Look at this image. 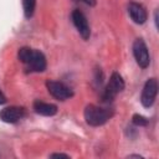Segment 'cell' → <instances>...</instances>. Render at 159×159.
<instances>
[{"label":"cell","mask_w":159,"mask_h":159,"mask_svg":"<svg viewBox=\"0 0 159 159\" xmlns=\"http://www.w3.org/2000/svg\"><path fill=\"white\" fill-rule=\"evenodd\" d=\"M17 57L27 67L29 71L42 72L46 68V57L39 50H34L30 47H21L17 52Z\"/></svg>","instance_id":"cell-1"},{"label":"cell","mask_w":159,"mask_h":159,"mask_svg":"<svg viewBox=\"0 0 159 159\" xmlns=\"http://www.w3.org/2000/svg\"><path fill=\"white\" fill-rule=\"evenodd\" d=\"M83 116L87 124L92 127H99L108 122V119L112 117V113L107 108H102L94 104H88L84 108Z\"/></svg>","instance_id":"cell-2"},{"label":"cell","mask_w":159,"mask_h":159,"mask_svg":"<svg viewBox=\"0 0 159 159\" xmlns=\"http://www.w3.org/2000/svg\"><path fill=\"white\" fill-rule=\"evenodd\" d=\"M123 89H124V81H123L122 76L118 72H113L111 75L109 82L107 83V86L103 91L102 99L104 102H112L116 98V96L119 92H122Z\"/></svg>","instance_id":"cell-3"},{"label":"cell","mask_w":159,"mask_h":159,"mask_svg":"<svg viewBox=\"0 0 159 159\" xmlns=\"http://www.w3.org/2000/svg\"><path fill=\"white\" fill-rule=\"evenodd\" d=\"M133 56H134L137 63L139 65V67L147 68L149 66L150 56H149L148 47H147L143 39H137L133 42Z\"/></svg>","instance_id":"cell-4"},{"label":"cell","mask_w":159,"mask_h":159,"mask_svg":"<svg viewBox=\"0 0 159 159\" xmlns=\"http://www.w3.org/2000/svg\"><path fill=\"white\" fill-rule=\"evenodd\" d=\"M158 93V82L155 78H149L143 87L142 94H140V103L143 104V107L149 108L153 106L155 97Z\"/></svg>","instance_id":"cell-5"},{"label":"cell","mask_w":159,"mask_h":159,"mask_svg":"<svg viewBox=\"0 0 159 159\" xmlns=\"http://www.w3.org/2000/svg\"><path fill=\"white\" fill-rule=\"evenodd\" d=\"M47 91L52 97H55L58 101H66L73 96V92L70 87H67L65 83L58 81H47L46 82Z\"/></svg>","instance_id":"cell-6"},{"label":"cell","mask_w":159,"mask_h":159,"mask_svg":"<svg viewBox=\"0 0 159 159\" xmlns=\"http://www.w3.org/2000/svg\"><path fill=\"white\" fill-rule=\"evenodd\" d=\"M71 19L72 22L75 25V27L77 29L78 34L82 36L83 40H88L91 36V29L87 21V17L84 16V14L80 10H73L71 14Z\"/></svg>","instance_id":"cell-7"},{"label":"cell","mask_w":159,"mask_h":159,"mask_svg":"<svg viewBox=\"0 0 159 159\" xmlns=\"http://www.w3.org/2000/svg\"><path fill=\"white\" fill-rule=\"evenodd\" d=\"M25 117V109L17 106L5 107L0 111V119L5 123H16Z\"/></svg>","instance_id":"cell-8"},{"label":"cell","mask_w":159,"mask_h":159,"mask_svg":"<svg viewBox=\"0 0 159 159\" xmlns=\"http://www.w3.org/2000/svg\"><path fill=\"white\" fill-rule=\"evenodd\" d=\"M128 14H129L130 19L133 20V22H135L138 25L144 24L148 19L147 10L144 9L143 5H140L138 2H130L128 5Z\"/></svg>","instance_id":"cell-9"},{"label":"cell","mask_w":159,"mask_h":159,"mask_svg":"<svg viewBox=\"0 0 159 159\" xmlns=\"http://www.w3.org/2000/svg\"><path fill=\"white\" fill-rule=\"evenodd\" d=\"M32 107H34V111L37 114H41V116H45V117H52L57 113V106H55L52 103L42 102L40 99H36L34 102Z\"/></svg>","instance_id":"cell-10"},{"label":"cell","mask_w":159,"mask_h":159,"mask_svg":"<svg viewBox=\"0 0 159 159\" xmlns=\"http://www.w3.org/2000/svg\"><path fill=\"white\" fill-rule=\"evenodd\" d=\"M36 7V0H22V9H24V15L26 19L32 17Z\"/></svg>","instance_id":"cell-11"},{"label":"cell","mask_w":159,"mask_h":159,"mask_svg":"<svg viewBox=\"0 0 159 159\" xmlns=\"http://www.w3.org/2000/svg\"><path fill=\"white\" fill-rule=\"evenodd\" d=\"M132 122H133V124L137 125V127H144V125L148 124V119H147L145 117L140 116V114H134L133 118H132Z\"/></svg>","instance_id":"cell-12"},{"label":"cell","mask_w":159,"mask_h":159,"mask_svg":"<svg viewBox=\"0 0 159 159\" xmlns=\"http://www.w3.org/2000/svg\"><path fill=\"white\" fill-rule=\"evenodd\" d=\"M50 157L51 158H70V155L63 154V153H55V154H51Z\"/></svg>","instance_id":"cell-13"},{"label":"cell","mask_w":159,"mask_h":159,"mask_svg":"<svg viewBox=\"0 0 159 159\" xmlns=\"http://www.w3.org/2000/svg\"><path fill=\"white\" fill-rule=\"evenodd\" d=\"M81 1H83L84 4H87L89 6H94L96 5V0H81Z\"/></svg>","instance_id":"cell-14"},{"label":"cell","mask_w":159,"mask_h":159,"mask_svg":"<svg viewBox=\"0 0 159 159\" xmlns=\"http://www.w3.org/2000/svg\"><path fill=\"white\" fill-rule=\"evenodd\" d=\"M6 102V97L4 96V93H2V91L0 89V104H4Z\"/></svg>","instance_id":"cell-15"}]
</instances>
